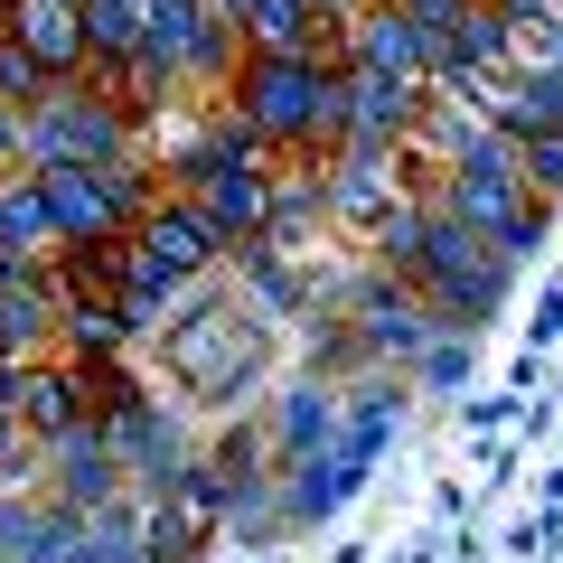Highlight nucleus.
Masks as SVG:
<instances>
[{
    "label": "nucleus",
    "mask_w": 563,
    "mask_h": 563,
    "mask_svg": "<svg viewBox=\"0 0 563 563\" xmlns=\"http://www.w3.org/2000/svg\"><path fill=\"white\" fill-rule=\"evenodd\" d=\"M161 366H169V385H179L188 404L235 413L263 385V366H273V339H263V320L244 310V291L188 282L179 301H169V320H161Z\"/></svg>",
    "instance_id": "f257e3e1"
},
{
    "label": "nucleus",
    "mask_w": 563,
    "mask_h": 563,
    "mask_svg": "<svg viewBox=\"0 0 563 563\" xmlns=\"http://www.w3.org/2000/svg\"><path fill=\"white\" fill-rule=\"evenodd\" d=\"M320 66L310 57H273V47H244L235 66H225L217 103L244 122V132L273 151V161H310V113H320Z\"/></svg>",
    "instance_id": "f03ea898"
},
{
    "label": "nucleus",
    "mask_w": 563,
    "mask_h": 563,
    "mask_svg": "<svg viewBox=\"0 0 563 563\" xmlns=\"http://www.w3.org/2000/svg\"><path fill=\"white\" fill-rule=\"evenodd\" d=\"M422 310H432V329H479L488 310L507 301V254L488 235H470V225L432 217V235H422V263L413 282H404Z\"/></svg>",
    "instance_id": "7ed1b4c3"
},
{
    "label": "nucleus",
    "mask_w": 563,
    "mask_h": 563,
    "mask_svg": "<svg viewBox=\"0 0 563 563\" xmlns=\"http://www.w3.org/2000/svg\"><path fill=\"white\" fill-rule=\"evenodd\" d=\"M225 263V244L207 235V217L188 198H151L132 217V291H151V301H179L188 282H207Z\"/></svg>",
    "instance_id": "20e7f679"
},
{
    "label": "nucleus",
    "mask_w": 563,
    "mask_h": 563,
    "mask_svg": "<svg viewBox=\"0 0 563 563\" xmlns=\"http://www.w3.org/2000/svg\"><path fill=\"white\" fill-rule=\"evenodd\" d=\"M179 198L207 217V235L235 254V244L263 235V217H273V161H207L179 179Z\"/></svg>",
    "instance_id": "39448f33"
},
{
    "label": "nucleus",
    "mask_w": 563,
    "mask_h": 563,
    "mask_svg": "<svg viewBox=\"0 0 563 563\" xmlns=\"http://www.w3.org/2000/svg\"><path fill=\"white\" fill-rule=\"evenodd\" d=\"M38 179V198H47V217H57V244H113V235H132V217L141 207L113 188V169H29Z\"/></svg>",
    "instance_id": "423d86ee"
},
{
    "label": "nucleus",
    "mask_w": 563,
    "mask_h": 563,
    "mask_svg": "<svg viewBox=\"0 0 563 563\" xmlns=\"http://www.w3.org/2000/svg\"><path fill=\"white\" fill-rule=\"evenodd\" d=\"M76 95H95L113 122H132V132H141V122H161L169 103H179V76H169L151 47H132V57H95L76 76Z\"/></svg>",
    "instance_id": "0eeeda50"
},
{
    "label": "nucleus",
    "mask_w": 563,
    "mask_h": 563,
    "mask_svg": "<svg viewBox=\"0 0 563 563\" xmlns=\"http://www.w3.org/2000/svg\"><path fill=\"white\" fill-rule=\"evenodd\" d=\"M0 29H10V47H20L47 85H76L85 76V20H76V0H10Z\"/></svg>",
    "instance_id": "6e6552de"
},
{
    "label": "nucleus",
    "mask_w": 563,
    "mask_h": 563,
    "mask_svg": "<svg viewBox=\"0 0 563 563\" xmlns=\"http://www.w3.org/2000/svg\"><path fill=\"white\" fill-rule=\"evenodd\" d=\"M57 507H76V517H103V507L132 498V479H122V461L103 451V432H66L57 442Z\"/></svg>",
    "instance_id": "1a4fd4ad"
},
{
    "label": "nucleus",
    "mask_w": 563,
    "mask_h": 563,
    "mask_svg": "<svg viewBox=\"0 0 563 563\" xmlns=\"http://www.w3.org/2000/svg\"><path fill=\"white\" fill-rule=\"evenodd\" d=\"M66 385H76V413H85V432H103V422H122L151 385L122 366V347H103V357H66Z\"/></svg>",
    "instance_id": "9d476101"
},
{
    "label": "nucleus",
    "mask_w": 563,
    "mask_h": 563,
    "mask_svg": "<svg viewBox=\"0 0 563 563\" xmlns=\"http://www.w3.org/2000/svg\"><path fill=\"white\" fill-rule=\"evenodd\" d=\"M329 432H339V395L329 385H282V404H273V451L282 461H320Z\"/></svg>",
    "instance_id": "9b49d317"
},
{
    "label": "nucleus",
    "mask_w": 563,
    "mask_h": 563,
    "mask_svg": "<svg viewBox=\"0 0 563 563\" xmlns=\"http://www.w3.org/2000/svg\"><path fill=\"white\" fill-rule=\"evenodd\" d=\"M0 254H20V263H47V254H57V217H47V198H38L29 169L0 179Z\"/></svg>",
    "instance_id": "f8f14e48"
},
{
    "label": "nucleus",
    "mask_w": 563,
    "mask_h": 563,
    "mask_svg": "<svg viewBox=\"0 0 563 563\" xmlns=\"http://www.w3.org/2000/svg\"><path fill=\"white\" fill-rule=\"evenodd\" d=\"M76 20H85V66H95V57H132L151 0H76Z\"/></svg>",
    "instance_id": "ddd939ff"
},
{
    "label": "nucleus",
    "mask_w": 563,
    "mask_h": 563,
    "mask_svg": "<svg viewBox=\"0 0 563 563\" xmlns=\"http://www.w3.org/2000/svg\"><path fill=\"white\" fill-rule=\"evenodd\" d=\"M310 29H320V10H310V0H263L254 20H244V47H273V57H310Z\"/></svg>",
    "instance_id": "4468645a"
},
{
    "label": "nucleus",
    "mask_w": 563,
    "mask_h": 563,
    "mask_svg": "<svg viewBox=\"0 0 563 563\" xmlns=\"http://www.w3.org/2000/svg\"><path fill=\"white\" fill-rule=\"evenodd\" d=\"M517 188H526L536 207L563 198V132H526V141H517Z\"/></svg>",
    "instance_id": "2eb2a0df"
},
{
    "label": "nucleus",
    "mask_w": 563,
    "mask_h": 563,
    "mask_svg": "<svg viewBox=\"0 0 563 563\" xmlns=\"http://www.w3.org/2000/svg\"><path fill=\"white\" fill-rule=\"evenodd\" d=\"M461 376H470V339H461V329H442V339L422 347V385H461Z\"/></svg>",
    "instance_id": "dca6fc26"
},
{
    "label": "nucleus",
    "mask_w": 563,
    "mask_h": 563,
    "mask_svg": "<svg viewBox=\"0 0 563 563\" xmlns=\"http://www.w3.org/2000/svg\"><path fill=\"white\" fill-rule=\"evenodd\" d=\"M10 169H20V113L0 103V179H10Z\"/></svg>",
    "instance_id": "f3484780"
},
{
    "label": "nucleus",
    "mask_w": 563,
    "mask_h": 563,
    "mask_svg": "<svg viewBox=\"0 0 563 563\" xmlns=\"http://www.w3.org/2000/svg\"><path fill=\"white\" fill-rule=\"evenodd\" d=\"M207 10H217V20H225V29H235V38H244V20H254L263 0H207Z\"/></svg>",
    "instance_id": "a211bd4d"
},
{
    "label": "nucleus",
    "mask_w": 563,
    "mask_h": 563,
    "mask_svg": "<svg viewBox=\"0 0 563 563\" xmlns=\"http://www.w3.org/2000/svg\"><path fill=\"white\" fill-rule=\"evenodd\" d=\"M20 451H29V432H20L10 413H0V461H20Z\"/></svg>",
    "instance_id": "6ab92c4d"
},
{
    "label": "nucleus",
    "mask_w": 563,
    "mask_h": 563,
    "mask_svg": "<svg viewBox=\"0 0 563 563\" xmlns=\"http://www.w3.org/2000/svg\"><path fill=\"white\" fill-rule=\"evenodd\" d=\"M310 10H357V0H310Z\"/></svg>",
    "instance_id": "aec40b11"
},
{
    "label": "nucleus",
    "mask_w": 563,
    "mask_h": 563,
    "mask_svg": "<svg viewBox=\"0 0 563 563\" xmlns=\"http://www.w3.org/2000/svg\"><path fill=\"white\" fill-rule=\"evenodd\" d=\"M366 10H395V0H366Z\"/></svg>",
    "instance_id": "412c9836"
},
{
    "label": "nucleus",
    "mask_w": 563,
    "mask_h": 563,
    "mask_svg": "<svg viewBox=\"0 0 563 563\" xmlns=\"http://www.w3.org/2000/svg\"><path fill=\"white\" fill-rule=\"evenodd\" d=\"M0 563H10V554H0Z\"/></svg>",
    "instance_id": "4be33fe9"
}]
</instances>
